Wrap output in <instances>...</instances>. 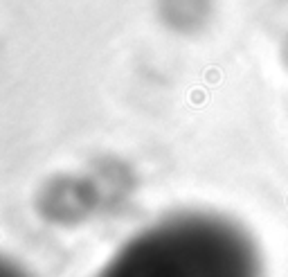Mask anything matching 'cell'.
I'll return each mask as SVG.
<instances>
[{"label":"cell","mask_w":288,"mask_h":277,"mask_svg":"<svg viewBox=\"0 0 288 277\" xmlns=\"http://www.w3.org/2000/svg\"><path fill=\"white\" fill-rule=\"evenodd\" d=\"M95 277H266L257 241L236 221L182 212L122 243Z\"/></svg>","instance_id":"cell-1"}]
</instances>
